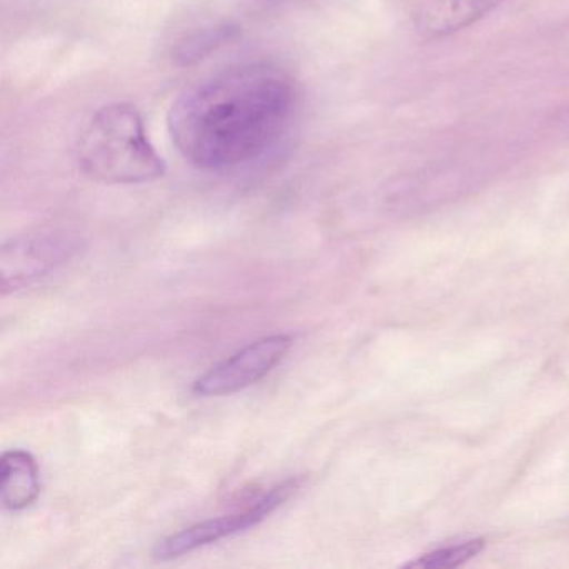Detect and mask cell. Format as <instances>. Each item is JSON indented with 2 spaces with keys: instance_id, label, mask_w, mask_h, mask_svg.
I'll list each match as a JSON object with an SVG mask.
<instances>
[{
  "instance_id": "cell-2",
  "label": "cell",
  "mask_w": 569,
  "mask_h": 569,
  "mask_svg": "<svg viewBox=\"0 0 569 569\" xmlns=\"http://www.w3.org/2000/svg\"><path fill=\"white\" fill-rule=\"evenodd\" d=\"M81 171L104 184H144L162 178L164 159L131 104H109L92 116L78 144Z\"/></svg>"
},
{
  "instance_id": "cell-5",
  "label": "cell",
  "mask_w": 569,
  "mask_h": 569,
  "mask_svg": "<svg viewBox=\"0 0 569 569\" xmlns=\"http://www.w3.org/2000/svg\"><path fill=\"white\" fill-rule=\"evenodd\" d=\"M291 346L292 339L286 335L256 339L199 376L192 382V392L202 398H219L251 388L286 358Z\"/></svg>"
},
{
  "instance_id": "cell-6",
  "label": "cell",
  "mask_w": 569,
  "mask_h": 569,
  "mask_svg": "<svg viewBox=\"0 0 569 569\" xmlns=\"http://www.w3.org/2000/svg\"><path fill=\"white\" fill-rule=\"evenodd\" d=\"M506 0H421L415 28L428 39H442L471 28Z\"/></svg>"
},
{
  "instance_id": "cell-9",
  "label": "cell",
  "mask_w": 569,
  "mask_h": 569,
  "mask_svg": "<svg viewBox=\"0 0 569 569\" xmlns=\"http://www.w3.org/2000/svg\"><path fill=\"white\" fill-rule=\"evenodd\" d=\"M481 549V539H471V541L461 542V545L436 549V551L429 552V555H425L418 561L412 562L411 566H419V568L426 569L455 568V566L462 565L468 559L475 558Z\"/></svg>"
},
{
  "instance_id": "cell-7",
  "label": "cell",
  "mask_w": 569,
  "mask_h": 569,
  "mask_svg": "<svg viewBox=\"0 0 569 569\" xmlns=\"http://www.w3.org/2000/svg\"><path fill=\"white\" fill-rule=\"evenodd\" d=\"M41 492V476L34 456L24 449H11L0 458V498L9 511H22L34 505Z\"/></svg>"
},
{
  "instance_id": "cell-3",
  "label": "cell",
  "mask_w": 569,
  "mask_h": 569,
  "mask_svg": "<svg viewBox=\"0 0 569 569\" xmlns=\"http://www.w3.org/2000/svg\"><path fill=\"white\" fill-rule=\"evenodd\" d=\"M81 249L82 239L62 229H42L9 239L0 249L2 296L31 288L68 264Z\"/></svg>"
},
{
  "instance_id": "cell-4",
  "label": "cell",
  "mask_w": 569,
  "mask_h": 569,
  "mask_svg": "<svg viewBox=\"0 0 569 569\" xmlns=\"http://www.w3.org/2000/svg\"><path fill=\"white\" fill-rule=\"evenodd\" d=\"M302 482H305L302 478L286 479V481L272 486L269 491L256 498L244 509H239L231 515L206 519V521L189 526L176 535L168 536L156 545L152 555L159 561H169V559L181 558V556L189 555V552L204 548L212 542L221 541L229 536L248 531L249 528H254L259 522L264 521L269 515L291 499L302 488Z\"/></svg>"
},
{
  "instance_id": "cell-1",
  "label": "cell",
  "mask_w": 569,
  "mask_h": 569,
  "mask_svg": "<svg viewBox=\"0 0 569 569\" xmlns=\"http://www.w3.org/2000/svg\"><path fill=\"white\" fill-rule=\"evenodd\" d=\"M291 78L268 62L226 69L179 96L168 129L179 154L204 171H229L264 156L289 128Z\"/></svg>"
},
{
  "instance_id": "cell-8",
  "label": "cell",
  "mask_w": 569,
  "mask_h": 569,
  "mask_svg": "<svg viewBox=\"0 0 569 569\" xmlns=\"http://www.w3.org/2000/svg\"><path fill=\"white\" fill-rule=\"evenodd\" d=\"M238 29L234 26L221 24L212 28L198 29L188 38L179 42L174 51V59L179 66L194 64L208 58L219 46L226 44L234 38Z\"/></svg>"
}]
</instances>
